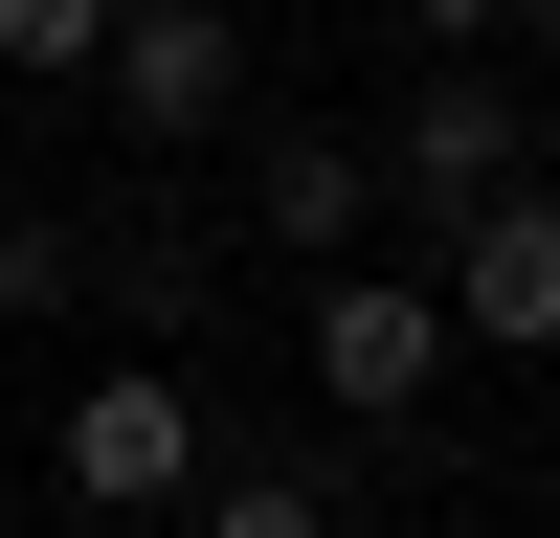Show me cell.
<instances>
[{
  "label": "cell",
  "mask_w": 560,
  "mask_h": 538,
  "mask_svg": "<svg viewBox=\"0 0 560 538\" xmlns=\"http://www.w3.org/2000/svg\"><path fill=\"white\" fill-rule=\"evenodd\" d=\"M427 292L471 359H560V179H493L471 224H427Z\"/></svg>",
  "instance_id": "cell-3"
},
{
  "label": "cell",
  "mask_w": 560,
  "mask_h": 538,
  "mask_svg": "<svg viewBox=\"0 0 560 538\" xmlns=\"http://www.w3.org/2000/svg\"><path fill=\"white\" fill-rule=\"evenodd\" d=\"M359 224H382V157H359L337 113H247V247H292V269H337Z\"/></svg>",
  "instance_id": "cell-6"
},
{
  "label": "cell",
  "mask_w": 560,
  "mask_h": 538,
  "mask_svg": "<svg viewBox=\"0 0 560 538\" xmlns=\"http://www.w3.org/2000/svg\"><path fill=\"white\" fill-rule=\"evenodd\" d=\"M202 448H224V426H202V382H179V359H135V337L45 404V493H68V516H113V538H135V516H179V493H202Z\"/></svg>",
  "instance_id": "cell-1"
},
{
  "label": "cell",
  "mask_w": 560,
  "mask_h": 538,
  "mask_svg": "<svg viewBox=\"0 0 560 538\" xmlns=\"http://www.w3.org/2000/svg\"><path fill=\"white\" fill-rule=\"evenodd\" d=\"M202 292H224V247H202V224H158V202H135V224H90V314H113L135 359H179V337H202Z\"/></svg>",
  "instance_id": "cell-7"
},
{
  "label": "cell",
  "mask_w": 560,
  "mask_h": 538,
  "mask_svg": "<svg viewBox=\"0 0 560 538\" xmlns=\"http://www.w3.org/2000/svg\"><path fill=\"white\" fill-rule=\"evenodd\" d=\"M538 23H560V0H538Z\"/></svg>",
  "instance_id": "cell-13"
},
{
  "label": "cell",
  "mask_w": 560,
  "mask_h": 538,
  "mask_svg": "<svg viewBox=\"0 0 560 538\" xmlns=\"http://www.w3.org/2000/svg\"><path fill=\"white\" fill-rule=\"evenodd\" d=\"M292 359H314V404H337V426H427V382H448V359H471V337H448V292H427V269H314V314H292Z\"/></svg>",
  "instance_id": "cell-2"
},
{
  "label": "cell",
  "mask_w": 560,
  "mask_h": 538,
  "mask_svg": "<svg viewBox=\"0 0 560 538\" xmlns=\"http://www.w3.org/2000/svg\"><path fill=\"white\" fill-rule=\"evenodd\" d=\"M538 0H404V45H516Z\"/></svg>",
  "instance_id": "cell-11"
},
{
  "label": "cell",
  "mask_w": 560,
  "mask_h": 538,
  "mask_svg": "<svg viewBox=\"0 0 560 538\" xmlns=\"http://www.w3.org/2000/svg\"><path fill=\"white\" fill-rule=\"evenodd\" d=\"M493 179H538V113L448 45V68H404V113H382V202H427V224H471Z\"/></svg>",
  "instance_id": "cell-4"
},
{
  "label": "cell",
  "mask_w": 560,
  "mask_h": 538,
  "mask_svg": "<svg viewBox=\"0 0 560 538\" xmlns=\"http://www.w3.org/2000/svg\"><path fill=\"white\" fill-rule=\"evenodd\" d=\"M0 538H23V471H0Z\"/></svg>",
  "instance_id": "cell-12"
},
{
  "label": "cell",
  "mask_w": 560,
  "mask_h": 538,
  "mask_svg": "<svg viewBox=\"0 0 560 538\" xmlns=\"http://www.w3.org/2000/svg\"><path fill=\"white\" fill-rule=\"evenodd\" d=\"M90 90H113L135 134H247V0H113Z\"/></svg>",
  "instance_id": "cell-5"
},
{
  "label": "cell",
  "mask_w": 560,
  "mask_h": 538,
  "mask_svg": "<svg viewBox=\"0 0 560 538\" xmlns=\"http://www.w3.org/2000/svg\"><path fill=\"white\" fill-rule=\"evenodd\" d=\"M179 538H359V516H337V471H314V448H202Z\"/></svg>",
  "instance_id": "cell-8"
},
{
  "label": "cell",
  "mask_w": 560,
  "mask_h": 538,
  "mask_svg": "<svg viewBox=\"0 0 560 538\" xmlns=\"http://www.w3.org/2000/svg\"><path fill=\"white\" fill-rule=\"evenodd\" d=\"M0 314H90V224H45V202H0Z\"/></svg>",
  "instance_id": "cell-9"
},
{
  "label": "cell",
  "mask_w": 560,
  "mask_h": 538,
  "mask_svg": "<svg viewBox=\"0 0 560 538\" xmlns=\"http://www.w3.org/2000/svg\"><path fill=\"white\" fill-rule=\"evenodd\" d=\"M113 45V0H0V68H90Z\"/></svg>",
  "instance_id": "cell-10"
}]
</instances>
